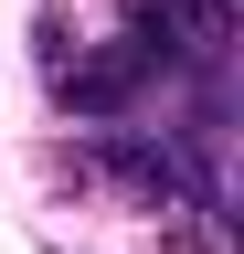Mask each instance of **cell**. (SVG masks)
Segmentation results:
<instances>
[{
    "label": "cell",
    "instance_id": "1",
    "mask_svg": "<svg viewBox=\"0 0 244 254\" xmlns=\"http://www.w3.org/2000/svg\"><path fill=\"white\" fill-rule=\"evenodd\" d=\"M32 43H43V74H64V43H75V32H64V11H43V21H32Z\"/></svg>",
    "mask_w": 244,
    "mask_h": 254
}]
</instances>
